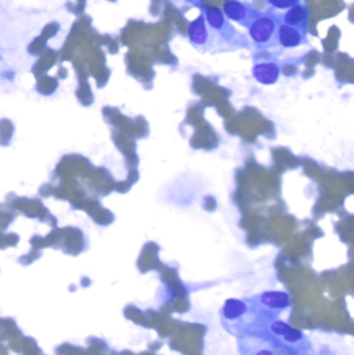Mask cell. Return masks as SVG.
Segmentation results:
<instances>
[{
  "mask_svg": "<svg viewBox=\"0 0 354 355\" xmlns=\"http://www.w3.org/2000/svg\"><path fill=\"white\" fill-rule=\"evenodd\" d=\"M238 351L241 355H284L273 343L261 336L238 337Z\"/></svg>",
  "mask_w": 354,
  "mask_h": 355,
  "instance_id": "cell-8",
  "label": "cell"
},
{
  "mask_svg": "<svg viewBox=\"0 0 354 355\" xmlns=\"http://www.w3.org/2000/svg\"><path fill=\"white\" fill-rule=\"evenodd\" d=\"M223 328L234 337L260 336L270 323L260 313L250 296L244 299H228L220 310Z\"/></svg>",
  "mask_w": 354,
  "mask_h": 355,
  "instance_id": "cell-1",
  "label": "cell"
},
{
  "mask_svg": "<svg viewBox=\"0 0 354 355\" xmlns=\"http://www.w3.org/2000/svg\"><path fill=\"white\" fill-rule=\"evenodd\" d=\"M281 16L274 9L261 12L255 23L248 28L249 38L257 50H270L279 46V29Z\"/></svg>",
  "mask_w": 354,
  "mask_h": 355,
  "instance_id": "cell-3",
  "label": "cell"
},
{
  "mask_svg": "<svg viewBox=\"0 0 354 355\" xmlns=\"http://www.w3.org/2000/svg\"><path fill=\"white\" fill-rule=\"evenodd\" d=\"M260 336L273 343L284 355H313L310 339L283 318L272 321Z\"/></svg>",
  "mask_w": 354,
  "mask_h": 355,
  "instance_id": "cell-2",
  "label": "cell"
},
{
  "mask_svg": "<svg viewBox=\"0 0 354 355\" xmlns=\"http://www.w3.org/2000/svg\"><path fill=\"white\" fill-rule=\"evenodd\" d=\"M215 36L219 38L213 32V29L208 25L204 14H201L197 20H194L189 27L190 43L201 51H211L215 49V43H216L213 39Z\"/></svg>",
  "mask_w": 354,
  "mask_h": 355,
  "instance_id": "cell-7",
  "label": "cell"
},
{
  "mask_svg": "<svg viewBox=\"0 0 354 355\" xmlns=\"http://www.w3.org/2000/svg\"><path fill=\"white\" fill-rule=\"evenodd\" d=\"M307 43V32L281 21L279 29V46L283 49H296Z\"/></svg>",
  "mask_w": 354,
  "mask_h": 355,
  "instance_id": "cell-10",
  "label": "cell"
},
{
  "mask_svg": "<svg viewBox=\"0 0 354 355\" xmlns=\"http://www.w3.org/2000/svg\"><path fill=\"white\" fill-rule=\"evenodd\" d=\"M281 21L284 24L296 27L302 31L309 29V12L307 8L303 3H298L294 8H291L290 10H287L283 16H281Z\"/></svg>",
  "mask_w": 354,
  "mask_h": 355,
  "instance_id": "cell-11",
  "label": "cell"
},
{
  "mask_svg": "<svg viewBox=\"0 0 354 355\" xmlns=\"http://www.w3.org/2000/svg\"><path fill=\"white\" fill-rule=\"evenodd\" d=\"M208 25L213 29V32L230 46V49H248L249 42L245 35L239 34L233 25L231 21L226 17L223 10L217 8H206L204 13Z\"/></svg>",
  "mask_w": 354,
  "mask_h": 355,
  "instance_id": "cell-4",
  "label": "cell"
},
{
  "mask_svg": "<svg viewBox=\"0 0 354 355\" xmlns=\"http://www.w3.org/2000/svg\"><path fill=\"white\" fill-rule=\"evenodd\" d=\"M223 13L231 23H235L248 29L260 16L261 12H259L249 2H242V0H226L223 6Z\"/></svg>",
  "mask_w": 354,
  "mask_h": 355,
  "instance_id": "cell-6",
  "label": "cell"
},
{
  "mask_svg": "<svg viewBox=\"0 0 354 355\" xmlns=\"http://www.w3.org/2000/svg\"><path fill=\"white\" fill-rule=\"evenodd\" d=\"M252 76L263 86H272L279 82L281 76V66L274 60H261L255 62L252 68Z\"/></svg>",
  "mask_w": 354,
  "mask_h": 355,
  "instance_id": "cell-9",
  "label": "cell"
},
{
  "mask_svg": "<svg viewBox=\"0 0 354 355\" xmlns=\"http://www.w3.org/2000/svg\"><path fill=\"white\" fill-rule=\"evenodd\" d=\"M250 299L270 322L281 318V315L292 307V299L285 291H264L250 296Z\"/></svg>",
  "mask_w": 354,
  "mask_h": 355,
  "instance_id": "cell-5",
  "label": "cell"
},
{
  "mask_svg": "<svg viewBox=\"0 0 354 355\" xmlns=\"http://www.w3.org/2000/svg\"><path fill=\"white\" fill-rule=\"evenodd\" d=\"M269 3V6L274 10H290L295 5L300 3V0H266Z\"/></svg>",
  "mask_w": 354,
  "mask_h": 355,
  "instance_id": "cell-12",
  "label": "cell"
}]
</instances>
